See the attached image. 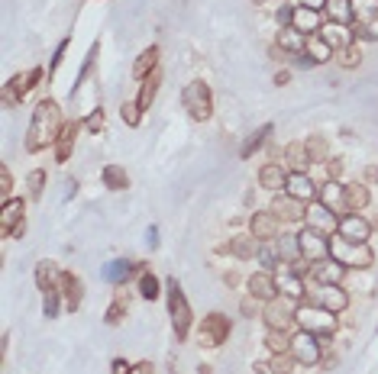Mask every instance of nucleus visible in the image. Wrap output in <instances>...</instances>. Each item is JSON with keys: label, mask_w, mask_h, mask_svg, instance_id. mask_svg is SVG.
<instances>
[{"label": "nucleus", "mask_w": 378, "mask_h": 374, "mask_svg": "<svg viewBox=\"0 0 378 374\" xmlns=\"http://www.w3.org/2000/svg\"><path fill=\"white\" fill-rule=\"evenodd\" d=\"M62 126H65V123H62L59 100L42 97L39 104H36V110H32L30 129H26V139H23L26 152H30V155H39V152H46L49 146H55Z\"/></svg>", "instance_id": "1"}, {"label": "nucleus", "mask_w": 378, "mask_h": 374, "mask_svg": "<svg viewBox=\"0 0 378 374\" xmlns=\"http://www.w3.org/2000/svg\"><path fill=\"white\" fill-rule=\"evenodd\" d=\"M165 300H169V316H171V333L178 342H185L191 335V323H194V313H191V304L185 291H181L178 277H165Z\"/></svg>", "instance_id": "2"}, {"label": "nucleus", "mask_w": 378, "mask_h": 374, "mask_svg": "<svg viewBox=\"0 0 378 374\" xmlns=\"http://www.w3.org/2000/svg\"><path fill=\"white\" fill-rule=\"evenodd\" d=\"M330 258L339 262L346 268H356V271H366V268L375 265V252L368 248V242H346L339 236H330Z\"/></svg>", "instance_id": "3"}, {"label": "nucleus", "mask_w": 378, "mask_h": 374, "mask_svg": "<svg viewBox=\"0 0 378 374\" xmlns=\"http://www.w3.org/2000/svg\"><path fill=\"white\" fill-rule=\"evenodd\" d=\"M298 329L301 333H310L317 335V339H330V335L337 333V313H330V310H323V306L317 304H308V306H298Z\"/></svg>", "instance_id": "4"}, {"label": "nucleus", "mask_w": 378, "mask_h": 374, "mask_svg": "<svg viewBox=\"0 0 378 374\" xmlns=\"http://www.w3.org/2000/svg\"><path fill=\"white\" fill-rule=\"evenodd\" d=\"M181 104H185V110H188V117L194 119V123H207V119L214 117V90H210V84H204V81L185 84Z\"/></svg>", "instance_id": "5"}, {"label": "nucleus", "mask_w": 378, "mask_h": 374, "mask_svg": "<svg viewBox=\"0 0 378 374\" xmlns=\"http://www.w3.org/2000/svg\"><path fill=\"white\" fill-rule=\"evenodd\" d=\"M229 333H233V323H229V316L220 313V310H214V313H207L204 319H200V326H198V342L204 345V348H220V345L229 339Z\"/></svg>", "instance_id": "6"}, {"label": "nucleus", "mask_w": 378, "mask_h": 374, "mask_svg": "<svg viewBox=\"0 0 378 374\" xmlns=\"http://www.w3.org/2000/svg\"><path fill=\"white\" fill-rule=\"evenodd\" d=\"M294 316H298V306H294L291 297H275V300H269L265 310H262L265 326H269V329H278V333H291V329L298 326Z\"/></svg>", "instance_id": "7"}, {"label": "nucleus", "mask_w": 378, "mask_h": 374, "mask_svg": "<svg viewBox=\"0 0 378 374\" xmlns=\"http://www.w3.org/2000/svg\"><path fill=\"white\" fill-rule=\"evenodd\" d=\"M23 233H26V204H23V197L0 200V236L20 239Z\"/></svg>", "instance_id": "8"}, {"label": "nucleus", "mask_w": 378, "mask_h": 374, "mask_svg": "<svg viewBox=\"0 0 378 374\" xmlns=\"http://www.w3.org/2000/svg\"><path fill=\"white\" fill-rule=\"evenodd\" d=\"M42 78H46V68H39V65L30 68L26 75H13V78L3 84V104H7V107H20L23 100H26V94H30Z\"/></svg>", "instance_id": "9"}, {"label": "nucleus", "mask_w": 378, "mask_h": 374, "mask_svg": "<svg viewBox=\"0 0 378 374\" xmlns=\"http://www.w3.org/2000/svg\"><path fill=\"white\" fill-rule=\"evenodd\" d=\"M298 246H301V258L308 265H317V262H327L330 258V236L317 233V229L304 226L298 233Z\"/></svg>", "instance_id": "10"}, {"label": "nucleus", "mask_w": 378, "mask_h": 374, "mask_svg": "<svg viewBox=\"0 0 378 374\" xmlns=\"http://www.w3.org/2000/svg\"><path fill=\"white\" fill-rule=\"evenodd\" d=\"M291 355H294V362L304 364V368H314V364H320V358H323V352H320V339L310 333H298L291 335Z\"/></svg>", "instance_id": "11"}, {"label": "nucleus", "mask_w": 378, "mask_h": 374, "mask_svg": "<svg viewBox=\"0 0 378 374\" xmlns=\"http://www.w3.org/2000/svg\"><path fill=\"white\" fill-rule=\"evenodd\" d=\"M310 304L323 306L330 313H343L349 306V294L343 291V284H317V291L310 294Z\"/></svg>", "instance_id": "12"}, {"label": "nucleus", "mask_w": 378, "mask_h": 374, "mask_svg": "<svg viewBox=\"0 0 378 374\" xmlns=\"http://www.w3.org/2000/svg\"><path fill=\"white\" fill-rule=\"evenodd\" d=\"M281 229V219L272 213V210H256L249 217V236H256L259 242H275Z\"/></svg>", "instance_id": "13"}, {"label": "nucleus", "mask_w": 378, "mask_h": 374, "mask_svg": "<svg viewBox=\"0 0 378 374\" xmlns=\"http://www.w3.org/2000/svg\"><path fill=\"white\" fill-rule=\"evenodd\" d=\"M337 236L346 239V242H368L372 239V226L359 213H343L337 223Z\"/></svg>", "instance_id": "14"}, {"label": "nucleus", "mask_w": 378, "mask_h": 374, "mask_svg": "<svg viewBox=\"0 0 378 374\" xmlns=\"http://www.w3.org/2000/svg\"><path fill=\"white\" fill-rule=\"evenodd\" d=\"M59 291H62V300H65V310H68V313L81 310V304H84V281H81L75 271H62Z\"/></svg>", "instance_id": "15"}, {"label": "nucleus", "mask_w": 378, "mask_h": 374, "mask_svg": "<svg viewBox=\"0 0 378 374\" xmlns=\"http://www.w3.org/2000/svg\"><path fill=\"white\" fill-rule=\"evenodd\" d=\"M317 190L320 187L314 184V177H310L308 171H288L285 194H291V197L301 200V204H310V200H317Z\"/></svg>", "instance_id": "16"}, {"label": "nucleus", "mask_w": 378, "mask_h": 374, "mask_svg": "<svg viewBox=\"0 0 378 374\" xmlns=\"http://www.w3.org/2000/svg\"><path fill=\"white\" fill-rule=\"evenodd\" d=\"M337 223H339V217L330 207H323L320 200H310L308 204V226L310 229H317L323 236H337Z\"/></svg>", "instance_id": "17"}, {"label": "nucleus", "mask_w": 378, "mask_h": 374, "mask_svg": "<svg viewBox=\"0 0 378 374\" xmlns=\"http://www.w3.org/2000/svg\"><path fill=\"white\" fill-rule=\"evenodd\" d=\"M269 210L281 219V223H298V219L308 217V207H304L301 200H294L291 194H285V190L272 197V207H269Z\"/></svg>", "instance_id": "18"}, {"label": "nucleus", "mask_w": 378, "mask_h": 374, "mask_svg": "<svg viewBox=\"0 0 378 374\" xmlns=\"http://www.w3.org/2000/svg\"><path fill=\"white\" fill-rule=\"evenodd\" d=\"M84 129V119H68L65 126H62L59 139H55V146H52V152H55V161L59 165H65L71 158V152H75V139H78V132Z\"/></svg>", "instance_id": "19"}, {"label": "nucleus", "mask_w": 378, "mask_h": 374, "mask_svg": "<svg viewBox=\"0 0 378 374\" xmlns=\"http://www.w3.org/2000/svg\"><path fill=\"white\" fill-rule=\"evenodd\" d=\"M291 30H298L301 36H317L323 30V13L310 10V7H294V20H291Z\"/></svg>", "instance_id": "20"}, {"label": "nucleus", "mask_w": 378, "mask_h": 374, "mask_svg": "<svg viewBox=\"0 0 378 374\" xmlns=\"http://www.w3.org/2000/svg\"><path fill=\"white\" fill-rule=\"evenodd\" d=\"M249 297H256L259 304H269L278 297V284H275V275L269 271H259V275L249 277Z\"/></svg>", "instance_id": "21"}, {"label": "nucleus", "mask_w": 378, "mask_h": 374, "mask_svg": "<svg viewBox=\"0 0 378 374\" xmlns=\"http://www.w3.org/2000/svg\"><path fill=\"white\" fill-rule=\"evenodd\" d=\"M136 268H140V262H126V258H113V262H107V265H104V271H100V277H104L107 284L120 287V284H126V281H130Z\"/></svg>", "instance_id": "22"}, {"label": "nucleus", "mask_w": 378, "mask_h": 374, "mask_svg": "<svg viewBox=\"0 0 378 374\" xmlns=\"http://www.w3.org/2000/svg\"><path fill=\"white\" fill-rule=\"evenodd\" d=\"M368 204H372V190L362 181L343 187V207H346V213H362Z\"/></svg>", "instance_id": "23"}, {"label": "nucleus", "mask_w": 378, "mask_h": 374, "mask_svg": "<svg viewBox=\"0 0 378 374\" xmlns=\"http://www.w3.org/2000/svg\"><path fill=\"white\" fill-rule=\"evenodd\" d=\"M259 246L262 242L256 236H233L227 246H223V252H229V255L239 258V262H252V258L259 255Z\"/></svg>", "instance_id": "24"}, {"label": "nucleus", "mask_w": 378, "mask_h": 374, "mask_svg": "<svg viewBox=\"0 0 378 374\" xmlns=\"http://www.w3.org/2000/svg\"><path fill=\"white\" fill-rule=\"evenodd\" d=\"M343 275H346V268L327 258V262H317V265H310V277L317 281V284H343Z\"/></svg>", "instance_id": "25"}, {"label": "nucleus", "mask_w": 378, "mask_h": 374, "mask_svg": "<svg viewBox=\"0 0 378 374\" xmlns=\"http://www.w3.org/2000/svg\"><path fill=\"white\" fill-rule=\"evenodd\" d=\"M275 284H278L281 297H291V300H301V297H304V281H301V275H294V271L285 265L275 271Z\"/></svg>", "instance_id": "26"}, {"label": "nucleus", "mask_w": 378, "mask_h": 374, "mask_svg": "<svg viewBox=\"0 0 378 374\" xmlns=\"http://www.w3.org/2000/svg\"><path fill=\"white\" fill-rule=\"evenodd\" d=\"M59 275L62 268L49 258H42L39 265H36V287H39L42 294H49V291H59Z\"/></svg>", "instance_id": "27"}, {"label": "nucleus", "mask_w": 378, "mask_h": 374, "mask_svg": "<svg viewBox=\"0 0 378 374\" xmlns=\"http://www.w3.org/2000/svg\"><path fill=\"white\" fill-rule=\"evenodd\" d=\"M285 181H288V171L278 165V161H265L259 171V184L265 187V190H272V194H278L281 187H285Z\"/></svg>", "instance_id": "28"}, {"label": "nucleus", "mask_w": 378, "mask_h": 374, "mask_svg": "<svg viewBox=\"0 0 378 374\" xmlns=\"http://www.w3.org/2000/svg\"><path fill=\"white\" fill-rule=\"evenodd\" d=\"M159 55H162L159 46H149V49H142L140 59H136V65H133V78H136V81H146L152 71H159Z\"/></svg>", "instance_id": "29"}, {"label": "nucleus", "mask_w": 378, "mask_h": 374, "mask_svg": "<svg viewBox=\"0 0 378 374\" xmlns=\"http://www.w3.org/2000/svg\"><path fill=\"white\" fill-rule=\"evenodd\" d=\"M272 132H275V126H272V123H262L256 132H249V136L243 139V146H239V158H252L262 146H265V142H269Z\"/></svg>", "instance_id": "30"}, {"label": "nucleus", "mask_w": 378, "mask_h": 374, "mask_svg": "<svg viewBox=\"0 0 378 374\" xmlns=\"http://www.w3.org/2000/svg\"><path fill=\"white\" fill-rule=\"evenodd\" d=\"M343 187L346 184H339V181H327V184L317 190V200L323 204V207H330L333 213H346V207H343Z\"/></svg>", "instance_id": "31"}, {"label": "nucleus", "mask_w": 378, "mask_h": 374, "mask_svg": "<svg viewBox=\"0 0 378 374\" xmlns=\"http://www.w3.org/2000/svg\"><path fill=\"white\" fill-rule=\"evenodd\" d=\"M320 39L327 42L333 52H339V49H346L349 42H352V32H349V26H339V23H327L323 30L317 32Z\"/></svg>", "instance_id": "32"}, {"label": "nucleus", "mask_w": 378, "mask_h": 374, "mask_svg": "<svg viewBox=\"0 0 378 374\" xmlns=\"http://www.w3.org/2000/svg\"><path fill=\"white\" fill-rule=\"evenodd\" d=\"M100 181L107 190H130V175H126V168L123 165H104L100 168Z\"/></svg>", "instance_id": "33"}, {"label": "nucleus", "mask_w": 378, "mask_h": 374, "mask_svg": "<svg viewBox=\"0 0 378 374\" xmlns=\"http://www.w3.org/2000/svg\"><path fill=\"white\" fill-rule=\"evenodd\" d=\"M304 152H308L310 165H327L330 161V142L323 136H308L304 139Z\"/></svg>", "instance_id": "34"}, {"label": "nucleus", "mask_w": 378, "mask_h": 374, "mask_svg": "<svg viewBox=\"0 0 378 374\" xmlns=\"http://www.w3.org/2000/svg\"><path fill=\"white\" fill-rule=\"evenodd\" d=\"M330 23H339V26H352L356 17H352V7H349V0H327V7H323Z\"/></svg>", "instance_id": "35"}, {"label": "nucleus", "mask_w": 378, "mask_h": 374, "mask_svg": "<svg viewBox=\"0 0 378 374\" xmlns=\"http://www.w3.org/2000/svg\"><path fill=\"white\" fill-rule=\"evenodd\" d=\"M278 49L285 55H301V52L308 49V36H301L298 30H281L278 32Z\"/></svg>", "instance_id": "36"}, {"label": "nucleus", "mask_w": 378, "mask_h": 374, "mask_svg": "<svg viewBox=\"0 0 378 374\" xmlns=\"http://www.w3.org/2000/svg\"><path fill=\"white\" fill-rule=\"evenodd\" d=\"M304 55H308V59L314 61V65H327V61L333 59L337 52L330 49V46H327L323 39H320V36H308V49H304Z\"/></svg>", "instance_id": "37"}, {"label": "nucleus", "mask_w": 378, "mask_h": 374, "mask_svg": "<svg viewBox=\"0 0 378 374\" xmlns=\"http://www.w3.org/2000/svg\"><path fill=\"white\" fill-rule=\"evenodd\" d=\"M97 52H100V42H91V49H88V55H84V65H81V71H78V78H75V84H71V100L81 94V84L88 81V75L94 71V61H97Z\"/></svg>", "instance_id": "38"}, {"label": "nucleus", "mask_w": 378, "mask_h": 374, "mask_svg": "<svg viewBox=\"0 0 378 374\" xmlns=\"http://www.w3.org/2000/svg\"><path fill=\"white\" fill-rule=\"evenodd\" d=\"M140 297L142 300H159L162 297V281L142 265H140Z\"/></svg>", "instance_id": "39"}, {"label": "nucleus", "mask_w": 378, "mask_h": 374, "mask_svg": "<svg viewBox=\"0 0 378 374\" xmlns=\"http://www.w3.org/2000/svg\"><path fill=\"white\" fill-rule=\"evenodd\" d=\"M159 88H162V71H152L149 78H146V81L140 84V97H136V100H140V107H142V110H149V107H152V100H155Z\"/></svg>", "instance_id": "40"}, {"label": "nucleus", "mask_w": 378, "mask_h": 374, "mask_svg": "<svg viewBox=\"0 0 378 374\" xmlns=\"http://www.w3.org/2000/svg\"><path fill=\"white\" fill-rule=\"evenodd\" d=\"M275 252H278L281 265H291L301 258V246H298V236H281L275 239Z\"/></svg>", "instance_id": "41"}, {"label": "nucleus", "mask_w": 378, "mask_h": 374, "mask_svg": "<svg viewBox=\"0 0 378 374\" xmlns=\"http://www.w3.org/2000/svg\"><path fill=\"white\" fill-rule=\"evenodd\" d=\"M126 313H130V300H126L123 294H117L113 300H110L107 313H104V323H107V326H120L123 319H126Z\"/></svg>", "instance_id": "42"}, {"label": "nucleus", "mask_w": 378, "mask_h": 374, "mask_svg": "<svg viewBox=\"0 0 378 374\" xmlns=\"http://www.w3.org/2000/svg\"><path fill=\"white\" fill-rule=\"evenodd\" d=\"M46 181H49L46 168H32L30 175H26V194H30V200H42V194H46Z\"/></svg>", "instance_id": "43"}, {"label": "nucleus", "mask_w": 378, "mask_h": 374, "mask_svg": "<svg viewBox=\"0 0 378 374\" xmlns=\"http://www.w3.org/2000/svg\"><path fill=\"white\" fill-rule=\"evenodd\" d=\"M349 7H352V17L359 23L378 20V0H349Z\"/></svg>", "instance_id": "44"}, {"label": "nucleus", "mask_w": 378, "mask_h": 374, "mask_svg": "<svg viewBox=\"0 0 378 374\" xmlns=\"http://www.w3.org/2000/svg\"><path fill=\"white\" fill-rule=\"evenodd\" d=\"M142 113H146V110L140 107V100H123V104H120V119L130 129H136L142 123Z\"/></svg>", "instance_id": "45"}, {"label": "nucleus", "mask_w": 378, "mask_h": 374, "mask_svg": "<svg viewBox=\"0 0 378 374\" xmlns=\"http://www.w3.org/2000/svg\"><path fill=\"white\" fill-rule=\"evenodd\" d=\"M337 61L343 65V68H359V65H362V49H359V42H349L346 49H339Z\"/></svg>", "instance_id": "46"}, {"label": "nucleus", "mask_w": 378, "mask_h": 374, "mask_svg": "<svg viewBox=\"0 0 378 374\" xmlns=\"http://www.w3.org/2000/svg\"><path fill=\"white\" fill-rule=\"evenodd\" d=\"M62 291H49V294H42V316L46 319H55L59 316V310H62Z\"/></svg>", "instance_id": "47"}, {"label": "nucleus", "mask_w": 378, "mask_h": 374, "mask_svg": "<svg viewBox=\"0 0 378 374\" xmlns=\"http://www.w3.org/2000/svg\"><path fill=\"white\" fill-rule=\"evenodd\" d=\"M294 364H298V362H294V355H291V352H278L269 362V371L272 374H291V371H294Z\"/></svg>", "instance_id": "48"}, {"label": "nucleus", "mask_w": 378, "mask_h": 374, "mask_svg": "<svg viewBox=\"0 0 378 374\" xmlns=\"http://www.w3.org/2000/svg\"><path fill=\"white\" fill-rule=\"evenodd\" d=\"M265 345H269L272 352L278 355V352H288V348H291V339H288V333H278V329H269V333H265Z\"/></svg>", "instance_id": "49"}, {"label": "nucleus", "mask_w": 378, "mask_h": 374, "mask_svg": "<svg viewBox=\"0 0 378 374\" xmlns=\"http://www.w3.org/2000/svg\"><path fill=\"white\" fill-rule=\"evenodd\" d=\"M285 155L291 158L294 171H304V165H310V161H308V152H304V142H291V146L285 148Z\"/></svg>", "instance_id": "50"}, {"label": "nucleus", "mask_w": 378, "mask_h": 374, "mask_svg": "<svg viewBox=\"0 0 378 374\" xmlns=\"http://www.w3.org/2000/svg\"><path fill=\"white\" fill-rule=\"evenodd\" d=\"M68 42H71V36H65V39H62L59 46H55V52H52L49 71H46V75H49V81L55 78V71H59V65H62V61H65V52H68Z\"/></svg>", "instance_id": "51"}, {"label": "nucleus", "mask_w": 378, "mask_h": 374, "mask_svg": "<svg viewBox=\"0 0 378 374\" xmlns=\"http://www.w3.org/2000/svg\"><path fill=\"white\" fill-rule=\"evenodd\" d=\"M104 126H107V113L100 107H94L88 117H84V129H88V132H100Z\"/></svg>", "instance_id": "52"}, {"label": "nucleus", "mask_w": 378, "mask_h": 374, "mask_svg": "<svg viewBox=\"0 0 378 374\" xmlns=\"http://www.w3.org/2000/svg\"><path fill=\"white\" fill-rule=\"evenodd\" d=\"M349 32H352V42H375L378 39V32H372L368 23H359V20L349 26Z\"/></svg>", "instance_id": "53"}, {"label": "nucleus", "mask_w": 378, "mask_h": 374, "mask_svg": "<svg viewBox=\"0 0 378 374\" xmlns=\"http://www.w3.org/2000/svg\"><path fill=\"white\" fill-rule=\"evenodd\" d=\"M10 190H13V175L7 165H0V200H10Z\"/></svg>", "instance_id": "54"}, {"label": "nucleus", "mask_w": 378, "mask_h": 374, "mask_svg": "<svg viewBox=\"0 0 378 374\" xmlns=\"http://www.w3.org/2000/svg\"><path fill=\"white\" fill-rule=\"evenodd\" d=\"M275 20H278L281 30H291V20H294V7H288V3H281L278 13H275Z\"/></svg>", "instance_id": "55"}, {"label": "nucleus", "mask_w": 378, "mask_h": 374, "mask_svg": "<svg viewBox=\"0 0 378 374\" xmlns=\"http://www.w3.org/2000/svg\"><path fill=\"white\" fill-rule=\"evenodd\" d=\"M327 181H339V175H343V161L339 158H333V161H327Z\"/></svg>", "instance_id": "56"}, {"label": "nucleus", "mask_w": 378, "mask_h": 374, "mask_svg": "<svg viewBox=\"0 0 378 374\" xmlns=\"http://www.w3.org/2000/svg\"><path fill=\"white\" fill-rule=\"evenodd\" d=\"M130 368L133 364L126 362V358H113V362H110V371L113 374H130Z\"/></svg>", "instance_id": "57"}, {"label": "nucleus", "mask_w": 378, "mask_h": 374, "mask_svg": "<svg viewBox=\"0 0 378 374\" xmlns=\"http://www.w3.org/2000/svg\"><path fill=\"white\" fill-rule=\"evenodd\" d=\"M146 246H149V248H159V226H149V229H146Z\"/></svg>", "instance_id": "58"}, {"label": "nucleus", "mask_w": 378, "mask_h": 374, "mask_svg": "<svg viewBox=\"0 0 378 374\" xmlns=\"http://www.w3.org/2000/svg\"><path fill=\"white\" fill-rule=\"evenodd\" d=\"M130 374H155V368H152V362H136L130 368Z\"/></svg>", "instance_id": "59"}, {"label": "nucleus", "mask_w": 378, "mask_h": 374, "mask_svg": "<svg viewBox=\"0 0 378 374\" xmlns=\"http://www.w3.org/2000/svg\"><path fill=\"white\" fill-rule=\"evenodd\" d=\"M301 7H310V10H320L323 13V7H327V0H298Z\"/></svg>", "instance_id": "60"}, {"label": "nucleus", "mask_w": 378, "mask_h": 374, "mask_svg": "<svg viewBox=\"0 0 378 374\" xmlns=\"http://www.w3.org/2000/svg\"><path fill=\"white\" fill-rule=\"evenodd\" d=\"M256 304H259L256 297H246V300H243V313H246V316H256Z\"/></svg>", "instance_id": "61"}, {"label": "nucleus", "mask_w": 378, "mask_h": 374, "mask_svg": "<svg viewBox=\"0 0 378 374\" xmlns=\"http://www.w3.org/2000/svg\"><path fill=\"white\" fill-rule=\"evenodd\" d=\"M288 78H291L288 71H278V75H275V84H288Z\"/></svg>", "instance_id": "62"}, {"label": "nucleus", "mask_w": 378, "mask_h": 374, "mask_svg": "<svg viewBox=\"0 0 378 374\" xmlns=\"http://www.w3.org/2000/svg\"><path fill=\"white\" fill-rule=\"evenodd\" d=\"M252 368H256V374H269V364H262V362H256Z\"/></svg>", "instance_id": "63"}, {"label": "nucleus", "mask_w": 378, "mask_h": 374, "mask_svg": "<svg viewBox=\"0 0 378 374\" xmlns=\"http://www.w3.org/2000/svg\"><path fill=\"white\" fill-rule=\"evenodd\" d=\"M366 177H368V181H378V168L372 165V168H368V171H366Z\"/></svg>", "instance_id": "64"}]
</instances>
